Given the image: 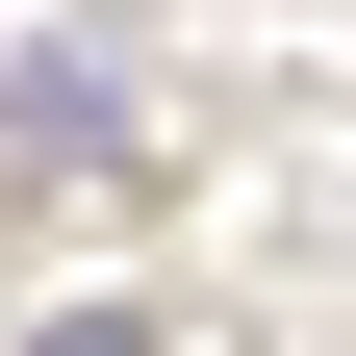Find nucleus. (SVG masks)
<instances>
[{"label":"nucleus","mask_w":356,"mask_h":356,"mask_svg":"<svg viewBox=\"0 0 356 356\" xmlns=\"http://www.w3.org/2000/svg\"><path fill=\"white\" fill-rule=\"evenodd\" d=\"M0 178H26V204H102V178H127V76L102 51H26V76H0Z\"/></svg>","instance_id":"obj_1"}]
</instances>
